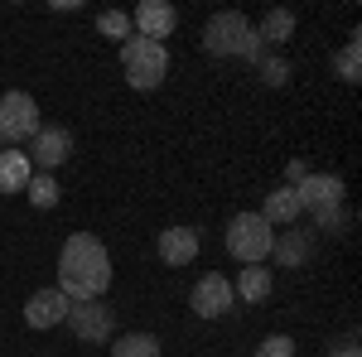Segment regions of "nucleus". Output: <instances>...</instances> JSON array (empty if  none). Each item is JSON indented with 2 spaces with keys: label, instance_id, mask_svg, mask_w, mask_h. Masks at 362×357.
Returning <instances> with one entry per match:
<instances>
[{
  "label": "nucleus",
  "instance_id": "obj_1",
  "mask_svg": "<svg viewBox=\"0 0 362 357\" xmlns=\"http://www.w3.org/2000/svg\"><path fill=\"white\" fill-rule=\"evenodd\" d=\"M58 290L68 295V304L107 300V290H112V251L102 247V237L73 232L63 242V251H58Z\"/></svg>",
  "mask_w": 362,
  "mask_h": 357
},
{
  "label": "nucleus",
  "instance_id": "obj_2",
  "mask_svg": "<svg viewBox=\"0 0 362 357\" xmlns=\"http://www.w3.org/2000/svg\"><path fill=\"white\" fill-rule=\"evenodd\" d=\"M203 54L213 58H261V39H256V25L237 10H223L203 25Z\"/></svg>",
  "mask_w": 362,
  "mask_h": 357
},
{
  "label": "nucleus",
  "instance_id": "obj_3",
  "mask_svg": "<svg viewBox=\"0 0 362 357\" xmlns=\"http://www.w3.org/2000/svg\"><path fill=\"white\" fill-rule=\"evenodd\" d=\"M121 73H126V83L136 87V92H155V87L169 78V49L155 44V39L131 34V39L121 44Z\"/></svg>",
  "mask_w": 362,
  "mask_h": 357
},
{
  "label": "nucleus",
  "instance_id": "obj_4",
  "mask_svg": "<svg viewBox=\"0 0 362 357\" xmlns=\"http://www.w3.org/2000/svg\"><path fill=\"white\" fill-rule=\"evenodd\" d=\"M227 256L242 261V266H266L271 261V247H276V227L261 218V213H237L227 222Z\"/></svg>",
  "mask_w": 362,
  "mask_h": 357
},
{
  "label": "nucleus",
  "instance_id": "obj_5",
  "mask_svg": "<svg viewBox=\"0 0 362 357\" xmlns=\"http://www.w3.org/2000/svg\"><path fill=\"white\" fill-rule=\"evenodd\" d=\"M39 126H44V116H39V102L29 92H5L0 97V136H5V145L25 150L29 140L39 136Z\"/></svg>",
  "mask_w": 362,
  "mask_h": 357
},
{
  "label": "nucleus",
  "instance_id": "obj_6",
  "mask_svg": "<svg viewBox=\"0 0 362 357\" xmlns=\"http://www.w3.org/2000/svg\"><path fill=\"white\" fill-rule=\"evenodd\" d=\"M78 343H92V348H102V343H112L116 338V309L107 300H83L68 309V319H63Z\"/></svg>",
  "mask_w": 362,
  "mask_h": 357
},
{
  "label": "nucleus",
  "instance_id": "obj_7",
  "mask_svg": "<svg viewBox=\"0 0 362 357\" xmlns=\"http://www.w3.org/2000/svg\"><path fill=\"white\" fill-rule=\"evenodd\" d=\"M29 165H34V174H54V169L68 165V155H73V131L68 126H39V136L29 140Z\"/></svg>",
  "mask_w": 362,
  "mask_h": 357
},
{
  "label": "nucleus",
  "instance_id": "obj_8",
  "mask_svg": "<svg viewBox=\"0 0 362 357\" xmlns=\"http://www.w3.org/2000/svg\"><path fill=\"white\" fill-rule=\"evenodd\" d=\"M189 309H194L198 319H223L237 309V295H232V280L218 271H208L203 280L194 285V295H189Z\"/></svg>",
  "mask_w": 362,
  "mask_h": 357
},
{
  "label": "nucleus",
  "instance_id": "obj_9",
  "mask_svg": "<svg viewBox=\"0 0 362 357\" xmlns=\"http://www.w3.org/2000/svg\"><path fill=\"white\" fill-rule=\"evenodd\" d=\"M131 29H136L140 39H155V44H165L169 34L179 29V10H174L169 0H140L136 10H131Z\"/></svg>",
  "mask_w": 362,
  "mask_h": 357
},
{
  "label": "nucleus",
  "instance_id": "obj_10",
  "mask_svg": "<svg viewBox=\"0 0 362 357\" xmlns=\"http://www.w3.org/2000/svg\"><path fill=\"white\" fill-rule=\"evenodd\" d=\"M68 309H73V304H68V295H63L58 285L34 290V295L25 300V329H39V333H44V329H58V324L68 319Z\"/></svg>",
  "mask_w": 362,
  "mask_h": 357
},
{
  "label": "nucleus",
  "instance_id": "obj_11",
  "mask_svg": "<svg viewBox=\"0 0 362 357\" xmlns=\"http://www.w3.org/2000/svg\"><path fill=\"white\" fill-rule=\"evenodd\" d=\"M295 193H300V203H305V213H329V208H343V179L338 174H305L300 184H295Z\"/></svg>",
  "mask_w": 362,
  "mask_h": 357
},
{
  "label": "nucleus",
  "instance_id": "obj_12",
  "mask_svg": "<svg viewBox=\"0 0 362 357\" xmlns=\"http://www.w3.org/2000/svg\"><path fill=\"white\" fill-rule=\"evenodd\" d=\"M155 256L165 261L169 271H184V266H194V256H198V232L194 227H165L160 237H155Z\"/></svg>",
  "mask_w": 362,
  "mask_h": 357
},
{
  "label": "nucleus",
  "instance_id": "obj_13",
  "mask_svg": "<svg viewBox=\"0 0 362 357\" xmlns=\"http://www.w3.org/2000/svg\"><path fill=\"white\" fill-rule=\"evenodd\" d=\"M261 218L271 222V227H295V222L305 218V203H300V193L290 189V184H280V189L266 193V203H261Z\"/></svg>",
  "mask_w": 362,
  "mask_h": 357
},
{
  "label": "nucleus",
  "instance_id": "obj_14",
  "mask_svg": "<svg viewBox=\"0 0 362 357\" xmlns=\"http://www.w3.org/2000/svg\"><path fill=\"white\" fill-rule=\"evenodd\" d=\"M271 290H276V271H271V266H242L237 280H232V295L242 304H266Z\"/></svg>",
  "mask_w": 362,
  "mask_h": 357
},
{
  "label": "nucleus",
  "instance_id": "obj_15",
  "mask_svg": "<svg viewBox=\"0 0 362 357\" xmlns=\"http://www.w3.org/2000/svg\"><path fill=\"white\" fill-rule=\"evenodd\" d=\"M34 179V165L20 145H5L0 150V193H25V184Z\"/></svg>",
  "mask_w": 362,
  "mask_h": 357
},
{
  "label": "nucleus",
  "instance_id": "obj_16",
  "mask_svg": "<svg viewBox=\"0 0 362 357\" xmlns=\"http://www.w3.org/2000/svg\"><path fill=\"white\" fill-rule=\"evenodd\" d=\"M309 251H314V237L300 232V227H290V232H276V247H271V261H280L285 271H295V266H305Z\"/></svg>",
  "mask_w": 362,
  "mask_h": 357
},
{
  "label": "nucleus",
  "instance_id": "obj_17",
  "mask_svg": "<svg viewBox=\"0 0 362 357\" xmlns=\"http://www.w3.org/2000/svg\"><path fill=\"white\" fill-rule=\"evenodd\" d=\"M295 25H300V20H295V10H266V15H261V25H256V39H261V49H266V44H271V49H280V44H290V39H295Z\"/></svg>",
  "mask_w": 362,
  "mask_h": 357
},
{
  "label": "nucleus",
  "instance_id": "obj_18",
  "mask_svg": "<svg viewBox=\"0 0 362 357\" xmlns=\"http://www.w3.org/2000/svg\"><path fill=\"white\" fill-rule=\"evenodd\" d=\"M112 357H160V338L155 333H116Z\"/></svg>",
  "mask_w": 362,
  "mask_h": 357
},
{
  "label": "nucleus",
  "instance_id": "obj_19",
  "mask_svg": "<svg viewBox=\"0 0 362 357\" xmlns=\"http://www.w3.org/2000/svg\"><path fill=\"white\" fill-rule=\"evenodd\" d=\"M334 78H338V83H348V87H358V78H362V44H358V34L334 54Z\"/></svg>",
  "mask_w": 362,
  "mask_h": 357
},
{
  "label": "nucleus",
  "instance_id": "obj_20",
  "mask_svg": "<svg viewBox=\"0 0 362 357\" xmlns=\"http://www.w3.org/2000/svg\"><path fill=\"white\" fill-rule=\"evenodd\" d=\"M25 198L39 208V213L58 208V198H63V189H58V174H34V179L25 184Z\"/></svg>",
  "mask_w": 362,
  "mask_h": 357
},
{
  "label": "nucleus",
  "instance_id": "obj_21",
  "mask_svg": "<svg viewBox=\"0 0 362 357\" xmlns=\"http://www.w3.org/2000/svg\"><path fill=\"white\" fill-rule=\"evenodd\" d=\"M97 34L102 39H116V44H126L136 29H131V10H102L97 15Z\"/></svg>",
  "mask_w": 362,
  "mask_h": 357
},
{
  "label": "nucleus",
  "instance_id": "obj_22",
  "mask_svg": "<svg viewBox=\"0 0 362 357\" xmlns=\"http://www.w3.org/2000/svg\"><path fill=\"white\" fill-rule=\"evenodd\" d=\"M256 357H295V338H285V333H266V338L256 343Z\"/></svg>",
  "mask_w": 362,
  "mask_h": 357
},
{
  "label": "nucleus",
  "instance_id": "obj_23",
  "mask_svg": "<svg viewBox=\"0 0 362 357\" xmlns=\"http://www.w3.org/2000/svg\"><path fill=\"white\" fill-rule=\"evenodd\" d=\"M256 68H261V83L266 87H285V78H290V63L285 58H256Z\"/></svg>",
  "mask_w": 362,
  "mask_h": 357
},
{
  "label": "nucleus",
  "instance_id": "obj_24",
  "mask_svg": "<svg viewBox=\"0 0 362 357\" xmlns=\"http://www.w3.org/2000/svg\"><path fill=\"white\" fill-rule=\"evenodd\" d=\"M305 174H309V165H305V160H290V165H285V179H290V189H295V184L305 179Z\"/></svg>",
  "mask_w": 362,
  "mask_h": 357
},
{
  "label": "nucleus",
  "instance_id": "obj_25",
  "mask_svg": "<svg viewBox=\"0 0 362 357\" xmlns=\"http://www.w3.org/2000/svg\"><path fill=\"white\" fill-rule=\"evenodd\" d=\"M329 357H358V338H353V333H348V338H343V343H338V348H329Z\"/></svg>",
  "mask_w": 362,
  "mask_h": 357
},
{
  "label": "nucleus",
  "instance_id": "obj_26",
  "mask_svg": "<svg viewBox=\"0 0 362 357\" xmlns=\"http://www.w3.org/2000/svg\"><path fill=\"white\" fill-rule=\"evenodd\" d=\"M0 150H5V136H0Z\"/></svg>",
  "mask_w": 362,
  "mask_h": 357
}]
</instances>
